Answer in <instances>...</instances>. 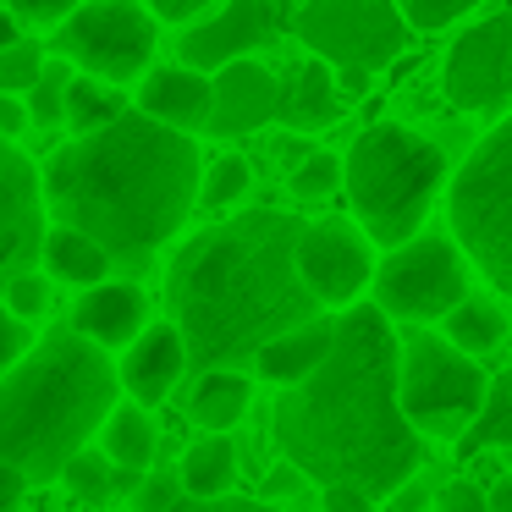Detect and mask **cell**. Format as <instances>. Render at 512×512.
Returning a JSON list of instances; mask_svg holds the SVG:
<instances>
[{
  "instance_id": "ac0fdd59",
  "label": "cell",
  "mask_w": 512,
  "mask_h": 512,
  "mask_svg": "<svg viewBox=\"0 0 512 512\" xmlns=\"http://www.w3.org/2000/svg\"><path fill=\"white\" fill-rule=\"evenodd\" d=\"M188 342H182L177 325H149L133 347L122 353V386L138 408H155L177 391V380L188 375Z\"/></svg>"
},
{
  "instance_id": "f546056e",
  "label": "cell",
  "mask_w": 512,
  "mask_h": 512,
  "mask_svg": "<svg viewBox=\"0 0 512 512\" xmlns=\"http://www.w3.org/2000/svg\"><path fill=\"white\" fill-rule=\"evenodd\" d=\"M45 78V45L39 39H23V45L0 50V94H34V83Z\"/></svg>"
},
{
  "instance_id": "ee69618b",
  "label": "cell",
  "mask_w": 512,
  "mask_h": 512,
  "mask_svg": "<svg viewBox=\"0 0 512 512\" xmlns=\"http://www.w3.org/2000/svg\"><path fill=\"white\" fill-rule=\"evenodd\" d=\"M325 512H375L364 490H325Z\"/></svg>"
},
{
  "instance_id": "8d00e7d4",
  "label": "cell",
  "mask_w": 512,
  "mask_h": 512,
  "mask_svg": "<svg viewBox=\"0 0 512 512\" xmlns=\"http://www.w3.org/2000/svg\"><path fill=\"white\" fill-rule=\"evenodd\" d=\"M138 512H177V501H182V479L177 474H149L144 479V490H138Z\"/></svg>"
},
{
  "instance_id": "9a60e30c",
  "label": "cell",
  "mask_w": 512,
  "mask_h": 512,
  "mask_svg": "<svg viewBox=\"0 0 512 512\" xmlns=\"http://www.w3.org/2000/svg\"><path fill=\"white\" fill-rule=\"evenodd\" d=\"M281 116V78L259 61H237V67L215 72V111H210V138H243L259 133L265 122Z\"/></svg>"
},
{
  "instance_id": "f35d334b",
  "label": "cell",
  "mask_w": 512,
  "mask_h": 512,
  "mask_svg": "<svg viewBox=\"0 0 512 512\" xmlns=\"http://www.w3.org/2000/svg\"><path fill=\"white\" fill-rule=\"evenodd\" d=\"M155 17H166V23H204V12H215V6H226V0H144Z\"/></svg>"
},
{
  "instance_id": "83f0119b",
  "label": "cell",
  "mask_w": 512,
  "mask_h": 512,
  "mask_svg": "<svg viewBox=\"0 0 512 512\" xmlns=\"http://www.w3.org/2000/svg\"><path fill=\"white\" fill-rule=\"evenodd\" d=\"M61 485H67V496L78 501V507H100V501L116 496V463L105 452H83L67 463Z\"/></svg>"
},
{
  "instance_id": "7bdbcfd3",
  "label": "cell",
  "mask_w": 512,
  "mask_h": 512,
  "mask_svg": "<svg viewBox=\"0 0 512 512\" xmlns=\"http://www.w3.org/2000/svg\"><path fill=\"white\" fill-rule=\"evenodd\" d=\"M298 485H309V479H303L292 463H287V468H270V474H265V501H276V496H292Z\"/></svg>"
},
{
  "instance_id": "277c9868",
  "label": "cell",
  "mask_w": 512,
  "mask_h": 512,
  "mask_svg": "<svg viewBox=\"0 0 512 512\" xmlns=\"http://www.w3.org/2000/svg\"><path fill=\"white\" fill-rule=\"evenodd\" d=\"M122 369L78 331H50L39 347L0 375V463L28 485H56L72 457L89 452L122 402Z\"/></svg>"
},
{
  "instance_id": "836d02e7",
  "label": "cell",
  "mask_w": 512,
  "mask_h": 512,
  "mask_svg": "<svg viewBox=\"0 0 512 512\" xmlns=\"http://www.w3.org/2000/svg\"><path fill=\"white\" fill-rule=\"evenodd\" d=\"M34 325L28 320H17L12 309H6V303H0V375H12L17 364H23L28 353H34Z\"/></svg>"
},
{
  "instance_id": "44dd1931",
  "label": "cell",
  "mask_w": 512,
  "mask_h": 512,
  "mask_svg": "<svg viewBox=\"0 0 512 512\" xmlns=\"http://www.w3.org/2000/svg\"><path fill=\"white\" fill-rule=\"evenodd\" d=\"M248 402H254V380L237 375V369H215V375L193 380V397H188V419L210 435H226L243 424Z\"/></svg>"
},
{
  "instance_id": "cb8c5ba5",
  "label": "cell",
  "mask_w": 512,
  "mask_h": 512,
  "mask_svg": "<svg viewBox=\"0 0 512 512\" xmlns=\"http://www.w3.org/2000/svg\"><path fill=\"white\" fill-rule=\"evenodd\" d=\"M100 446H105V457H111L116 468H127V474H144V468L155 463V446H160L149 408H138V402H122V408L105 419Z\"/></svg>"
},
{
  "instance_id": "b9f144b4",
  "label": "cell",
  "mask_w": 512,
  "mask_h": 512,
  "mask_svg": "<svg viewBox=\"0 0 512 512\" xmlns=\"http://www.w3.org/2000/svg\"><path fill=\"white\" fill-rule=\"evenodd\" d=\"M23 501H28V479L17 474V468L0 463V512H17Z\"/></svg>"
},
{
  "instance_id": "7dc6e473",
  "label": "cell",
  "mask_w": 512,
  "mask_h": 512,
  "mask_svg": "<svg viewBox=\"0 0 512 512\" xmlns=\"http://www.w3.org/2000/svg\"><path fill=\"white\" fill-rule=\"evenodd\" d=\"M12 45H23V34H17V17L0 12V50H12Z\"/></svg>"
},
{
  "instance_id": "d4e9b609",
  "label": "cell",
  "mask_w": 512,
  "mask_h": 512,
  "mask_svg": "<svg viewBox=\"0 0 512 512\" xmlns=\"http://www.w3.org/2000/svg\"><path fill=\"white\" fill-rule=\"evenodd\" d=\"M485 452H512V369H501L490 380L485 413L474 419V430L457 441V457H485Z\"/></svg>"
},
{
  "instance_id": "f6af8a7d",
  "label": "cell",
  "mask_w": 512,
  "mask_h": 512,
  "mask_svg": "<svg viewBox=\"0 0 512 512\" xmlns=\"http://www.w3.org/2000/svg\"><path fill=\"white\" fill-rule=\"evenodd\" d=\"M435 507V501L430 496H424V490H402V496L397 501H391V507L386 512H430Z\"/></svg>"
},
{
  "instance_id": "e0dca14e",
  "label": "cell",
  "mask_w": 512,
  "mask_h": 512,
  "mask_svg": "<svg viewBox=\"0 0 512 512\" xmlns=\"http://www.w3.org/2000/svg\"><path fill=\"white\" fill-rule=\"evenodd\" d=\"M149 122L171 127V133H204L210 127V111H215V78L193 67H155L144 83H138V105Z\"/></svg>"
},
{
  "instance_id": "ffe728a7",
  "label": "cell",
  "mask_w": 512,
  "mask_h": 512,
  "mask_svg": "<svg viewBox=\"0 0 512 512\" xmlns=\"http://www.w3.org/2000/svg\"><path fill=\"white\" fill-rule=\"evenodd\" d=\"M331 347H336V320H314V325H303V331L270 342L265 353L254 358V369H259V380L292 391V386H303L325 358H331Z\"/></svg>"
},
{
  "instance_id": "8992f818",
  "label": "cell",
  "mask_w": 512,
  "mask_h": 512,
  "mask_svg": "<svg viewBox=\"0 0 512 512\" xmlns=\"http://www.w3.org/2000/svg\"><path fill=\"white\" fill-rule=\"evenodd\" d=\"M452 237L512 298V116H501L452 177Z\"/></svg>"
},
{
  "instance_id": "4fadbf2b",
  "label": "cell",
  "mask_w": 512,
  "mask_h": 512,
  "mask_svg": "<svg viewBox=\"0 0 512 512\" xmlns=\"http://www.w3.org/2000/svg\"><path fill=\"white\" fill-rule=\"evenodd\" d=\"M45 215V171H34L23 149L0 138V287H12L23 270H34V259H45Z\"/></svg>"
},
{
  "instance_id": "3957f363",
  "label": "cell",
  "mask_w": 512,
  "mask_h": 512,
  "mask_svg": "<svg viewBox=\"0 0 512 512\" xmlns=\"http://www.w3.org/2000/svg\"><path fill=\"white\" fill-rule=\"evenodd\" d=\"M199 188V144L144 111H127L94 138H72L45 160V204L56 226L94 237L122 270H144L182 232Z\"/></svg>"
},
{
  "instance_id": "4dcf8cb0",
  "label": "cell",
  "mask_w": 512,
  "mask_h": 512,
  "mask_svg": "<svg viewBox=\"0 0 512 512\" xmlns=\"http://www.w3.org/2000/svg\"><path fill=\"white\" fill-rule=\"evenodd\" d=\"M248 182H254V171H248L243 155H221L210 171H204V188H199V204H210V210H226V204H237L248 193Z\"/></svg>"
},
{
  "instance_id": "4316f807",
  "label": "cell",
  "mask_w": 512,
  "mask_h": 512,
  "mask_svg": "<svg viewBox=\"0 0 512 512\" xmlns=\"http://www.w3.org/2000/svg\"><path fill=\"white\" fill-rule=\"evenodd\" d=\"M501 336H507V320H501V309L485 303V298H468L463 309L446 314V342H452L457 353H468V358L501 347Z\"/></svg>"
},
{
  "instance_id": "1f68e13d",
  "label": "cell",
  "mask_w": 512,
  "mask_h": 512,
  "mask_svg": "<svg viewBox=\"0 0 512 512\" xmlns=\"http://www.w3.org/2000/svg\"><path fill=\"white\" fill-rule=\"evenodd\" d=\"M78 72L67 67H45V78L34 83V94H28V116H34V127H56L67 122V89Z\"/></svg>"
},
{
  "instance_id": "5bb4252c",
  "label": "cell",
  "mask_w": 512,
  "mask_h": 512,
  "mask_svg": "<svg viewBox=\"0 0 512 512\" xmlns=\"http://www.w3.org/2000/svg\"><path fill=\"white\" fill-rule=\"evenodd\" d=\"M375 259L353 221H309L298 243V276L320 298V309H358L364 287H375Z\"/></svg>"
},
{
  "instance_id": "bcb514c9",
  "label": "cell",
  "mask_w": 512,
  "mask_h": 512,
  "mask_svg": "<svg viewBox=\"0 0 512 512\" xmlns=\"http://www.w3.org/2000/svg\"><path fill=\"white\" fill-rule=\"evenodd\" d=\"M490 512H512V474L496 479V490H490Z\"/></svg>"
},
{
  "instance_id": "ab89813d",
  "label": "cell",
  "mask_w": 512,
  "mask_h": 512,
  "mask_svg": "<svg viewBox=\"0 0 512 512\" xmlns=\"http://www.w3.org/2000/svg\"><path fill=\"white\" fill-rule=\"evenodd\" d=\"M28 127H34V116H28V100H17V94H0V138H6V144H17Z\"/></svg>"
},
{
  "instance_id": "603a6c76",
  "label": "cell",
  "mask_w": 512,
  "mask_h": 512,
  "mask_svg": "<svg viewBox=\"0 0 512 512\" xmlns=\"http://www.w3.org/2000/svg\"><path fill=\"white\" fill-rule=\"evenodd\" d=\"M45 270L56 281H72V287H105V276H111V254H105L94 237L72 232V226H50L45 237Z\"/></svg>"
},
{
  "instance_id": "9c48e42d",
  "label": "cell",
  "mask_w": 512,
  "mask_h": 512,
  "mask_svg": "<svg viewBox=\"0 0 512 512\" xmlns=\"http://www.w3.org/2000/svg\"><path fill=\"white\" fill-rule=\"evenodd\" d=\"M155 12L138 0H89L83 12H72L56 28V56H67L72 67H83V78H100L111 89L122 83H144L149 61H155Z\"/></svg>"
},
{
  "instance_id": "5b68a950",
  "label": "cell",
  "mask_w": 512,
  "mask_h": 512,
  "mask_svg": "<svg viewBox=\"0 0 512 512\" xmlns=\"http://www.w3.org/2000/svg\"><path fill=\"white\" fill-rule=\"evenodd\" d=\"M446 149L430 144L424 133H408L397 122H375L353 138L347 149V204L369 243L408 248L430 215L435 193L446 188Z\"/></svg>"
},
{
  "instance_id": "30bf717a",
  "label": "cell",
  "mask_w": 512,
  "mask_h": 512,
  "mask_svg": "<svg viewBox=\"0 0 512 512\" xmlns=\"http://www.w3.org/2000/svg\"><path fill=\"white\" fill-rule=\"evenodd\" d=\"M468 303V254L457 237H413L408 248L380 259L375 270V309L386 320H446Z\"/></svg>"
},
{
  "instance_id": "7c38bea8",
  "label": "cell",
  "mask_w": 512,
  "mask_h": 512,
  "mask_svg": "<svg viewBox=\"0 0 512 512\" xmlns=\"http://www.w3.org/2000/svg\"><path fill=\"white\" fill-rule=\"evenodd\" d=\"M287 28H292L287 0H226V6H215L204 23L182 28L177 56L188 61L193 72L210 78V72H226V67H237L243 56H254V50L276 45Z\"/></svg>"
},
{
  "instance_id": "d6a6232c",
  "label": "cell",
  "mask_w": 512,
  "mask_h": 512,
  "mask_svg": "<svg viewBox=\"0 0 512 512\" xmlns=\"http://www.w3.org/2000/svg\"><path fill=\"white\" fill-rule=\"evenodd\" d=\"M474 6H479V0H397V12L408 17V28H424V34H435V28L468 17Z\"/></svg>"
},
{
  "instance_id": "6da1fadb",
  "label": "cell",
  "mask_w": 512,
  "mask_h": 512,
  "mask_svg": "<svg viewBox=\"0 0 512 512\" xmlns=\"http://www.w3.org/2000/svg\"><path fill=\"white\" fill-rule=\"evenodd\" d=\"M281 457L320 490L402 496L424 463V435L402 413V342L375 303L336 314V347L270 408Z\"/></svg>"
},
{
  "instance_id": "7402d4cb",
  "label": "cell",
  "mask_w": 512,
  "mask_h": 512,
  "mask_svg": "<svg viewBox=\"0 0 512 512\" xmlns=\"http://www.w3.org/2000/svg\"><path fill=\"white\" fill-rule=\"evenodd\" d=\"M182 496L188 501H221L232 496V479H237V446L226 441V435H204V441H193L188 452H182Z\"/></svg>"
},
{
  "instance_id": "60d3db41",
  "label": "cell",
  "mask_w": 512,
  "mask_h": 512,
  "mask_svg": "<svg viewBox=\"0 0 512 512\" xmlns=\"http://www.w3.org/2000/svg\"><path fill=\"white\" fill-rule=\"evenodd\" d=\"M177 512H281L270 501H243V496H221V501H177Z\"/></svg>"
},
{
  "instance_id": "e575fe53",
  "label": "cell",
  "mask_w": 512,
  "mask_h": 512,
  "mask_svg": "<svg viewBox=\"0 0 512 512\" xmlns=\"http://www.w3.org/2000/svg\"><path fill=\"white\" fill-rule=\"evenodd\" d=\"M6 309H12L17 320H39V314L50 309V281L39 276V270H23V276L6 287Z\"/></svg>"
},
{
  "instance_id": "d6986e66",
  "label": "cell",
  "mask_w": 512,
  "mask_h": 512,
  "mask_svg": "<svg viewBox=\"0 0 512 512\" xmlns=\"http://www.w3.org/2000/svg\"><path fill=\"white\" fill-rule=\"evenodd\" d=\"M342 94H336V78H331V67L325 61H298V67L281 78V116L276 122L287 127L292 138H303V133H325V127H336L342 122Z\"/></svg>"
},
{
  "instance_id": "7a4b0ae2",
  "label": "cell",
  "mask_w": 512,
  "mask_h": 512,
  "mask_svg": "<svg viewBox=\"0 0 512 512\" xmlns=\"http://www.w3.org/2000/svg\"><path fill=\"white\" fill-rule=\"evenodd\" d=\"M303 232L309 221L287 210H243L177 248L166 292L193 369L243 375L270 342L320 320V298L298 276Z\"/></svg>"
},
{
  "instance_id": "c3c4849f",
  "label": "cell",
  "mask_w": 512,
  "mask_h": 512,
  "mask_svg": "<svg viewBox=\"0 0 512 512\" xmlns=\"http://www.w3.org/2000/svg\"><path fill=\"white\" fill-rule=\"evenodd\" d=\"M34 512H56V496H50V490H39V496H34Z\"/></svg>"
},
{
  "instance_id": "52a82bcc",
  "label": "cell",
  "mask_w": 512,
  "mask_h": 512,
  "mask_svg": "<svg viewBox=\"0 0 512 512\" xmlns=\"http://www.w3.org/2000/svg\"><path fill=\"white\" fill-rule=\"evenodd\" d=\"M292 34L314 61L342 72L347 89L364 94L375 72L402 56L408 17L397 12V0H303L292 12Z\"/></svg>"
},
{
  "instance_id": "f1b7e54d",
  "label": "cell",
  "mask_w": 512,
  "mask_h": 512,
  "mask_svg": "<svg viewBox=\"0 0 512 512\" xmlns=\"http://www.w3.org/2000/svg\"><path fill=\"white\" fill-rule=\"evenodd\" d=\"M347 188V160H336L331 149H314L303 166H292V193L298 199H331Z\"/></svg>"
},
{
  "instance_id": "484cf974",
  "label": "cell",
  "mask_w": 512,
  "mask_h": 512,
  "mask_svg": "<svg viewBox=\"0 0 512 512\" xmlns=\"http://www.w3.org/2000/svg\"><path fill=\"white\" fill-rule=\"evenodd\" d=\"M122 116H127L122 89H111V83H100V78H72V89H67V127L78 138L105 133V127H116Z\"/></svg>"
},
{
  "instance_id": "ba28073f",
  "label": "cell",
  "mask_w": 512,
  "mask_h": 512,
  "mask_svg": "<svg viewBox=\"0 0 512 512\" xmlns=\"http://www.w3.org/2000/svg\"><path fill=\"white\" fill-rule=\"evenodd\" d=\"M490 380L468 353H457L446 336L408 331L402 336V413L419 435L463 441L485 413Z\"/></svg>"
},
{
  "instance_id": "2e32d148",
  "label": "cell",
  "mask_w": 512,
  "mask_h": 512,
  "mask_svg": "<svg viewBox=\"0 0 512 512\" xmlns=\"http://www.w3.org/2000/svg\"><path fill=\"white\" fill-rule=\"evenodd\" d=\"M83 342H94L100 353H116V347H133L138 336L149 331V298L138 281H105V287L78 292L72 303V325Z\"/></svg>"
},
{
  "instance_id": "74e56055",
  "label": "cell",
  "mask_w": 512,
  "mask_h": 512,
  "mask_svg": "<svg viewBox=\"0 0 512 512\" xmlns=\"http://www.w3.org/2000/svg\"><path fill=\"white\" fill-rule=\"evenodd\" d=\"M430 512H490V490L468 485V479H457V485L435 490V507Z\"/></svg>"
},
{
  "instance_id": "8fae6325",
  "label": "cell",
  "mask_w": 512,
  "mask_h": 512,
  "mask_svg": "<svg viewBox=\"0 0 512 512\" xmlns=\"http://www.w3.org/2000/svg\"><path fill=\"white\" fill-rule=\"evenodd\" d=\"M441 89L457 111L512 116V12L479 17L452 39L441 61Z\"/></svg>"
},
{
  "instance_id": "d590c367",
  "label": "cell",
  "mask_w": 512,
  "mask_h": 512,
  "mask_svg": "<svg viewBox=\"0 0 512 512\" xmlns=\"http://www.w3.org/2000/svg\"><path fill=\"white\" fill-rule=\"evenodd\" d=\"M89 0H12V17L17 23H34V28H50V23H67L72 12H83Z\"/></svg>"
}]
</instances>
